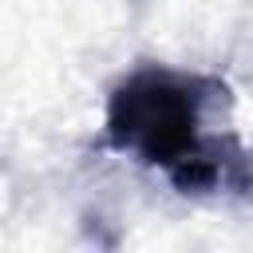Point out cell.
I'll return each instance as SVG.
<instances>
[{"mask_svg":"<svg viewBox=\"0 0 253 253\" xmlns=\"http://www.w3.org/2000/svg\"><path fill=\"white\" fill-rule=\"evenodd\" d=\"M217 99V83L178 75L166 67H142L126 75L107 99V138L115 150L158 166L182 194H210L217 186L245 182V154L225 150L202 134L206 103Z\"/></svg>","mask_w":253,"mask_h":253,"instance_id":"obj_1","label":"cell"}]
</instances>
